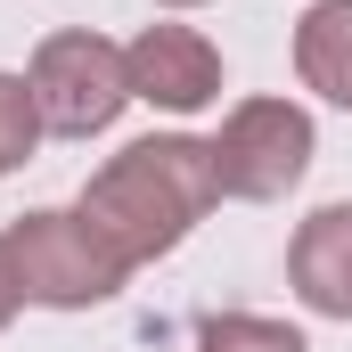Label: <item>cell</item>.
Segmentation results:
<instances>
[{
  "instance_id": "obj_6",
  "label": "cell",
  "mask_w": 352,
  "mask_h": 352,
  "mask_svg": "<svg viewBox=\"0 0 352 352\" xmlns=\"http://www.w3.org/2000/svg\"><path fill=\"white\" fill-rule=\"evenodd\" d=\"M287 278H295V295H303L311 311L352 320V205H320V213L295 230Z\"/></svg>"
},
{
  "instance_id": "obj_5",
  "label": "cell",
  "mask_w": 352,
  "mask_h": 352,
  "mask_svg": "<svg viewBox=\"0 0 352 352\" xmlns=\"http://www.w3.org/2000/svg\"><path fill=\"white\" fill-rule=\"evenodd\" d=\"M123 74H131V98L148 107H173V115H197L221 98V58L205 33L188 25H148L131 50H123Z\"/></svg>"
},
{
  "instance_id": "obj_11",
  "label": "cell",
  "mask_w": 352,
  "mask_h": 352,
  "mask_svg": "<svg viewBox=\"0 0 352 352\" xmlns=\"http://www.w3.org/2000/svg\"><path fill=\"white\" fill-rule=\"evenodd\" d=\"M164 8H197V0H164Z\"/></svg>"
},
{
  "instance_id": "obj_8",
  "label": "cell",
  "mask_w": 352,
  "mask_h": 352,
  "mask_svg": "<svg viewBox=\"0 0 352 352\" xmlns=\"http://www.w3.org/2000/svg\"><path fill=\"white\" fill-rule=\"evenodd\" d=\"M197 352H311L287 320H254V311H230V320H205Z\"/></svg>"
},
{
  "instance_id": "obj_4",
  "label": "cell",
  "mask_w": 352,
  "mask_h": 352,
  "mask_svg": "<svg viewBox=\"0 0 352 352\" xmlns=\"http://www.w3.org/2000/svg\"><path fill=\"white\" fill-rule=\"evenodd\" d=\"M303 164H311V115L295 98H246L213 140V188L246 197V205L287 197L303 180Z\"/></svg>"
},
{
  "instance_id": "obj_3",
  "label": "cell",
  "mask_w": 352,
  "mask_h": 352,
  "mask_svg": "<svg viewBox=\"0 0 352 352\" xmlns=\"http://www.w3.org/2000/svg\"><path fill=\"white\" fill-rule=\"evenodd\" d=\"M33 107H41V131H66V140H90L123 115L131 98V74H123V50L98 41V33H50L33 50Z\"/></svg>"
},
{
  "instance_id": "obj_1",
  "label": "cell",
  "mask_w": 352,
  "mask_h": 352,
  "mask_svg": "<svg viewBox=\"0 0 352 352\" xmlns=\"http://www.w3.org/2000/svg\"><path fill=\"white\" fill-rule=\"evenodd\" d=\"M213 197L221 188H213V148L205 140H140L82 188V221L140 270L156 254H173Z\"/></svg>"
},
{
  "instance_id": "obj_2",
  "label": "cell",
  "mask_w": 352,
  "mask_h": 352,
  "mask_svg": "<svg viewBox=\"0 0 352 352\" xmlns=\"http://www.w3.org/2000/svg\"><path fill=\"white\" fill-rule=\"evenodd\" d=\"M0 246H8V270H16V295L25 303H50V311L107 303L131 278V263L90 230L82 213H16Z\"/></svg>"
},
{
  "instance_id": "obj_9",
  "label": "cell",
  "mask_w": 352,
  "mask_h": 352,
  "mask_svg": "<svg viewBox=\"0 0 352 352\" xmlns=\"http://www.w3.org/2000/svg\"><path fill=\"white\" fill-rule=\"evenodd\" d=\"M33 140H41V107H33V90L16 82V74H0V173H16V164L33 156Z\"/></svg>"
},
{
  "instance_id": "obj_10",
  "label": "cell",
  "mask_w": 352,
  "mask_h": 352,
  "mask_svg": "<svg viewBox=\"0 0 352 352\" xmlns=\"http://www.w3.org/2000/svg\"><path fill=\"white\" fill-rule=\"evenodd\" d=\"M16 303H25V295H16V270H8V246H0V328L16 320Z\"/></svg>"
},
{
  "instance_id": "obj_7",
  "label": "cell",
  "mask_w": 352,
  "mask_h": 352,
  "mask_svg": "<svg viewBox=\"0 0 352 352\" xmlns=\"http://www.w3.org/2000/svg\"><path fill=\"white\" fill-rule=\"evenodd\" d=\"M295 74L320 90V98L352 107V0H320L295 25Z\"/></svg>"
}]
</instances>
